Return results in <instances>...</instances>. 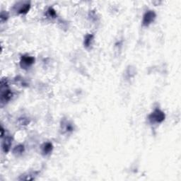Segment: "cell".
<instances>
[{
  "mask_svg": "<svg viewBox=\"0 0 181 181\" xmlns=\"http://www.w3.org/2000/svg\"><path fill=\"white\" fill-rule=\"evenodd\" d=\"M165 117L164 112L159 109H156L149 116V119L152 123H161L165 120Z\"/></svg>",
  "mask_w": 181,
  "mask_h": 181,
  "instance_id": "6da1fadb",
  "label": "cell"
},
{
  "mask_svg": "<svg viewBox=\"0 0 181 181\" xmlns=\"http://www.w3.org/2000/svg\"><path fill=\"white\" fill-rule=\"evenodd\" d=\"M35 62V58L30 55H23L21 58L20 65L22 68L27 69L31 67Z\"/></svg>",
  "mask_w": 181,
  "mask_h": 181,
  "instance_id": "7a4b0ae2",
  "label": "cell"
},
{
  "mask_svg": "<svg viewBox=\"0 0 181 181\" xmlns=\"http://www.w3.org/2000/svg\"><path fill=\"white\" fill-rule=\"evenodd\" d=\"M155 18L156 13L154 11H152V10H149V11H146L143 16V25L145 26H149V24H151V23L154 21Z\"/></svg>",
  "mask_w": 181,
  "mask_h": 181,
  "instance_id": "3957f363",
  "label": "cell"
},
{
  "mask_svg": "<svg viewBox=\"0 0 181 181\" xmlns=\"http://www.w3.org/2000/svg\"><path fill=\"white\" fill-rule=\"evenodd\" d=\"M11 144H12V137L8 135L5 137L2 142V149L4 153H7L10 150Z\"/></svg>",
  "mask_w": 181,
  "mask_h": 181,
  "instance_id": "277c9868",
  "label": "cell"
},
{
  "mask_svg": "<svg viewBox=\"0 0 181 181\" xmlns=\"http://www.w3.org/2000/svg\"><path fill=\"white\" fill-rule=\"evenodd\" d=\"M53 149V146H52V143L47 142L43 144L42 146V152L44 155H47L50 153Z\"/></svg>",
  "mask_w": 181,
  "mask_h": 181,
  "instance_id": "5b68a950",
  "label": "cell"
},
{
  "mask_svg": "<svg viewBox=\"0 0 181 181\" xmlns=\"http://www.w3.org/2000/svg\"><path fill=\"white\" fill-rule=\"evenodd\" d=\"M93 40H94V35H92V34H88V35H86L84 38V42H83L85 47H89L91 45V43Z\"/></svg>",
  "mask_w": 181,
  "mask_h": 181,
  "instance_id": "8992f818",
  "label": "cell"
},
{
  "mask_svg": "<svg viewBox=\"0 0 181 181\" xmlns=\"http://www.w3.org/2000/svg\"><path fill=\"white\" fill-rule=\"evenodd\" d=\"M23 151H24V146L23 145H19V146H16V147L13 149V153L17 154H20L23 153Z\"/></svg>",
  "mask_w": 181,
  "mask_h": 181,
  "instance_id": "52a82bcc",
  "label": "cell"
},
{
  "mask_svg": "<svg viewBox=\"0 0 181 181\" xmlns=\"http://www.w3.org/2000/svg\"><path fill=\"white\" fill-rule=\"evenodd\" d=\"M30 9V4H24L23 7H21L20 9L19 10V13H26Z\"/></svg>",
  "mask_w": 181,
  "mask_h": 181,
  "instance_id": "ba28073f",
  "label": "cell"
},
{
  "mask_svg": "<svg viewBox=\"0 0 181 181\" xmlns=\"http://www.w3.org/2000/svg\"><path fill=\"white\" fill-rule=\"evenodd\" d=\"M47 12H48L49 15H50V16L52 18H55V16H56V12H55V11L52 8L49 9L48 11H47Z\"/></svg>",
  "mask_w": 181,
  "mask_h": 181,
  "instance_id": "9c48e42d",
  "label": "cell"
},
{
  "mask_svg": "<svg viewBox=\"0 0 181 181\" xmlns=\"http://www.w3.org/2000/svg\"><path fill=\"white\" fill-rule=\"evenodd\" d=\"M4 128H2V127H1V137H4Z\"/></svg>",
  "mask_w": 181,
  "mask_h": 181,
  "instance_id": "30bf717a",
  "label": "cell"
}]
</instances>
